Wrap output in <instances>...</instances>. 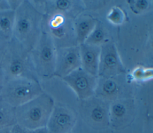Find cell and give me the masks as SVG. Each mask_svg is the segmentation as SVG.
Segmentation results:
<instances>
[{
  "label": "cell",
  "instance_id": "15",
  "mask_svg": "<svg viewBox=\"0 0 153 133\" xmlns=\"http://www.w3.org/2000/svg\"><path fill=\"white\" fill-rule=\"evenodd\" d=\"M82 1L79 0H47L45 1L44 14L60 13L74 18L84 11Z\"/></svg>",
  "mask_w": 153,
  "mask_h": 133
},
{
  "label": "cell",
  "instance_id": "19",
  "mask_svg": "<svg viewBox=\"0 0 153 133\" xmlns=\"http://www.w3.org/2000/svg\"><path fill=\"white\" fill-rule=\"evenodd\" d=\"M16 124L15 107L0 98V130Z\"/></svg>",
  "mask_w": 153,
  "mask_h": 133
},
{
  "label": "cell",
  "instance_id": "11",
  "mask_svg": "<svg viewBox=\"0 0 153 133\" xmlns=\"http://www.w3.org/2000/svg\"><path fill=\"white\" fill-rule=\"evenodd\" d=\"M76 122V114L72 107L55 103L46 128L49 133H71Z\"/></svg>",
  "mask_w": 153,
  "mask_h": 133
},
{
  "label": "cell",
  "instance_id": "21",
  "mask_svg": "<svg viewBox=\"0 0 153 133\" xmlns=\"http://www.w3.org/2000/svg\"><path fill=\"white\" fill-rule=\"evenodd\" d=\"M132 12L136 14H143L151 8L152 1L149 0H130L127 1Z\"/></svg>",
  "mask_w": 153,
  "mask_h": 133
},
{
  "label": "cell",
  "instance_id": "30",
  "mask_svg": "<svg viewBox=\"0 0 153 133\" xmlns=\"http://www.w3.org/2000/svg\"><path fill=\"white\" fill-rule=\"evenodd\" d=\"M13 127V126H12ZM7 128L5 129H2L0 130V133H11V128Z\"/></svg>",
  "mask_w": 153,
  "mask_h": 133
},
{
  "label": "cell",
  "instance_id": "9",
  "mask_svg": "<svg viewBox=\"0 0 153 133\" xmlns=\"http://www.w3.org/2000/svg\"><path fill=\"white\" fill-rule=\"evenodd\" d=\"M126 73L115 43L111 41L100 46L98 77L108 78Z\"/></svg>",
  "mask_w": 153,
  "mask_h": 133
},
{
  "label": "cell",
  "instance_id": "7",
  "mask_svg": "<svg viewBox=\"0 0 153 133\" xmlns=\"http://www.w3.org/2000/svg\"><path fill=\"white\" fill-rule=\"evenodd\" d=\"M108 103L94 95L79 100V113L82 120L91 128L102 130L109 126Z\"/></svg>",
  "mask_w": 153,
  "mask_h": 133
},
{
  "label": "cell",
  "instance_id": "14",
  "mask_svg": "<svg viewBox=\"0 0 153 133\" xmlns=\"http://www.w3.org/2000/svg\"><path fill=\"white\" fill-rule=\"evenodd\" d=\"M79 48L81 67L93 76L98 77L100 47L83 43Z\"/></svg>",
  "mask_w": 153,
  "mask_h": 133
},
{
  "label": "cell",
  "instance_id": "4",
  "mask_svg": "<svg viewBox=\"0 0 153 133\" xmlns=\"http://www.w3.org/2000/svg\"><path fill=\"white\" fill-rule=\"evenodd\" d=\"M74 20V17L60 13L44 15L42 30L50 36L56 49L78 45Z\"/></svg>",
  "mask_w": 153,
  "mask_h": 133
},
{
  "label": "cell",
  "instance_id": "16",
  "mask_svg": "<svg viewBox=\"0 0 153 133\" xmlns=\"http://www.w3.org/2000/svg\"><path fill=\"white\" fill-rule=\"evenodd\" d=\"M97 21V18L84 11L74 18V26L78 45L84 43Z\"/></svg>",
  "mask_w": 153,
  "mask_h": 133
},
{
  "label": "cell",
  "instance_id": "20",
  "mask_svg": "<svg viewBox=\"0 0 153 133\" xmlns=\"http://www.w3.org/2000/svg\"><path fill=\"white\" fill-rule=\"evenodd\" d=\"M152 68L145 66H136L131 72L130 76L131 79L136 82H145L152 79Z\"/></svg>",
  "mask_w": 153,
  "mask_h": 133
},
{
  "label": "cell",
  "instance_id": "8",
  "mask_svg": "<svg viewBox=\"0 0 153 133\" xmlns=\"http://www.w3.org/2000/svg\"><path fill=\"white\" fill-rule=\"evenodd\" d=\"M129 85L126 73L108 78L98 77L94 95L108 103L130 97Z\"/></svg>",
  "mask_w": 153,
  "mask_h": 133
},
{
  "label": "cell",
  "instance_id": "17",
  "mask_svg": "<svg viewBox=\"0 0 153 133\" xmlns=\"http://www.w3.org/2000/svg\"><path fill=\"white\" fill-rule=\"evenodd\" d=\"M110 41L108 29L102 21L98 20L95 27L84 43L100 47Z\"/></svg>",
  "mask_w": 153,
  "mask_h": 133
},
{
  "label": "cell",
  "instance_id": "1",
  "mask_svg": "<svg viewBox=\"0 0 153 133\" xmlns=\"http://www.w3.org/2000/svg\"><path fill=\"white\" fill-rule=\"evenodd\" d=\"M43 16L29 0H23L15 10L12 39L31 51L42 33Z\"/></svg>",
  "mask_w": 153,
  "mask_h": 133
},
{
  "label": "cell",
  "instance_id": "3",
  "mask_svg": "<svg viewBox=\"0 0 153 133\" xmlns=\"http://www.w3.org/2000/svg\"><path fill=\"white\" fill-rule=\"evenodd\" d=\"M54 103L53 98L43 92L15 108L16 124L29 131L46 126Z\"/></svg>",
  "mask_w": 153,
  "mask_h": 133
},
{
  "label": "cell",
  "instance_id": "22",
  "mask_svg": "<svg viewBox=\"0 0 153 133\" xmlns=\"http://www.w3.org/2000/svg\"><path fill=\"white\" fill-rule=\"evenodd\" d=\"M125 13L119 7H112L106 16L107 20L111 24L118 26L122 24L125 20Z\"/></svg>",
  "mask_w": 153,
  "mask_h": 133
},
{
  "label": "cell",
  "instance_id": "13",
  "mask_svg": "<svg viewBox=\"0 0 153 133\" xmlns=\"http://www.w3.org/2000/svg\"><path fill=\"white\" fill-rule=\"evenodd\" d=\"M81 67L79 46L56 49L54 76L63 78Z\"/></svg>",
  "mask_w": 153,
  "mask_h": 133
},
{
  "label": "cell",
  "instance_id": "6",
  "mask_svg": "<svg viewBox=\"0 0 153 133\" xmlns=\"http://www.w3.org/2000/svg\"><path fill=\"white\" fill-rule=\"evenodd\" d=\"M30 55L39 81L54 76L56 48L47 33L42 30L38 41L30 51Z\"/></svg>",
  "mask_w": 153,
  "mask_h": 133
},
{
  "label": "cell",
  "instance_id": "23",
  "mask_svg": "<svg viewBox=\"0 0 153 133\" xmlns=\"http://www.w3.org/2000/svg\"><path fill=\"white\" fill-rule=\"evenodd\" d=\"M108 1H82L85 10H96L105 6Z\"/></svg>",
  "mask_w": 153,
  "mask_h": 133
},
{
  "label": "cell",
  "instance_id": "12",
  "mask_svg": "<svg viewBox=\"0 0 153 133\" xmlns=\"http://www.w3.org/2000/svg\"><path fill=\"white\" fill-rule=\"evenodd\" d=\"M97 78L80 67L62 79L73 90L78 100H83L94 95Z\"/></svg>",
  "mask_w": 153,
  "mask_h": 133
},
{
  "label": "cell",
  "instance_id": "27",
  "mask_svg": "<svg viewBox=\"0 0 153 133\" xmlns=\"http://www.w3.org/2000/svg\"><path fill=\"white\" fill-rule=\"evenodd\" d=\"M11 10L8 0H0V11Z\"/></svg>",
  "mask_w": 153,
  "mask_h": 133
},
{
  "label": "cell",
  "instance_id": "29",
  "mask_svg": "<svg viewBox=\"0 0 153 133\" xmlns=\"http://www.w3.org/2000/svg\"><path fill=\"white\" fill-rule=\"evenodd\" d=\"M5 81V76H4V73L2 72V70L0 67V92H1V90L2 89V87Z\"/></svg>",
  "mask_w": 153,
  "mask_h": 133
},
{
  "label": "cell",
  "instance_id": "18",
  "mask_svg": "<svg viewBox=\"0 0 153 133\" xmlns=\"http://www.w3.org/2000/svg\"><path fill=\"white\" fill-rule=\"evenodd\" d=\"M15 11L7 10L0 11V35L7 41L13 38Z\"/></svg>",
  "mask_w": 153,
  "mask_h": 133
},
{
  "label": "cell",
  "instance_id": "24",
  "mask_svg": "<svg viewBox=\"0 0 153 133\" xmlns=\"http://www.w3.org/2000/svg\"><path fill=\"white\" fill-rule=\"evenodd\" d=\"M8 42V41H7L3 36L0 35V61L5 52Z\"/></svg>",
  "mask_w": 153,
  "mask_h": 133
},
{
  "label": "cell",
  "instance_id": "2",
  "mask_svg": "<svg viewBox=\"0 0 153 133\" xmlns=\"http://www.w3.org/2000/svg\"><path fill=\"white\" fill-rule=\"evenodd\" d=\"M0 67L4 73L5 81L18 78L39 81L33 67L30 51L13 39L7 43L0 61Z\"/></svg>",
  "mask_w": 153,
  "mask_h": 133
},
{
  "label": "cell",
  "instance_id": "28",
  "mask_svg": "<svg viewBox=\"0 0 153 133\" xmlns=\"http://www.w3.org/2000/svg\"><path fill=\"white\" fill-rule=\"evenodd\" d=\"M31 133H49L46 126L39 128L31 131Z\"/></svg>",
  "mask_w": 153,
  "mask_h": 133
},
{
  "label": "cell",
  "instance_id": "10",
  "mask_svg": "<svg viewBox=\"0 0 153 133\" xmlns=\"http://www.w3.org/2000/svg\"><path fill=\"white\" fill-rule=\"evenodd\" d=\"M135 114V104L131 97L111 102L109 106V126L117 130L126 128L133 122Z\"/></svg>",
  "mask_w": 153,
  "mask_h": 133
},
{
  "label": "cell",
  "instance_id": "25",
  "mask_svg": "<svg viewBox=\"0 0 153 133\" xmlns=\"http://www.w3.org/2000/svg\"><path fill=\"white\" fill-rule=\"evenodd\" d=\"M11 133H31V131L25 129L16 124L11 128Z\"/></svg>",
  "mask_w": 153,
  "mask_h": 133
},
{
  "label": "cell",
  "instance_id": "26",
  "mask_svg": "<svg viewBox=\"0 0 153 133\" xmlns=\"http://www.w3.org/2000/svg\"><path fill=\"white\" fill-rule=\"evenodd\" d=\"M23 0H8L9 5L11 10L15 11L22 4Z\"/></svg>",
  "mask_w": 153,
  "mask_h": 133
},
{
  "label": "cell",
  "instance_id": "5",
  "mask_svg": "<svg viewBox=\"0 0 153 133\" xmlns=\"http://www.w3.org/2000/svg\"><path fill=\"white\" fill-rule=\"evenodd\" d=\"M44 92L38 80L18 78L5 81L0 92V98L14 107L35 98Z\"/></svg>",
  "mask_w": 153,
  "mask_h": 133
}]
</instances>
